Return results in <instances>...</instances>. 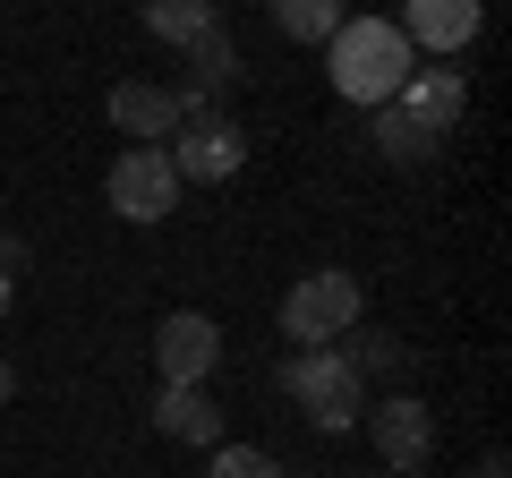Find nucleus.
Returning a JSON list of instances; mask_svg holds the SVG:
<instances>
[{"instance_id": "8", "label": "nucleus", "mask_w": 512, "mask_h": 478, "mask_svg": "<svg viewBox=\"0 0 512 478\" xmlns=\"http://www.w3.org/2000/svg\"><path fill=\"white\" fill-rule=\"evenodd\" d=\"M410 35V52H436V60H461L478 43V26H487V0H402V18H393Z\"/></svg>"}, {"instance_id": "14", "label": "nucleus", "mask_w": 512, "mask_h": 478, "mask_svg": "<svg viewBox=\"0 0 512 478\" xmlns=\"http://www.w3.org/2000/svg\"><path fill=\"white\" fill-rule=\"evenodd\" d=\"M342 342H350L342 359H350V368H359V385H393V376L410 368V342H393V333H384V325H350Z\"/></svg>"}, {"instance_id": "2", "label": "nucleus", "mask_w": 512, "mask_h": 478, "mask_svg": "<svg viewBox=\"0 0 512 478\" xmlns=\"http://www.w3.org/2000/svg\"><path fill=\"white\" fill-rule=\"evenodd\" d=\"M282 393H291V410L316 427V436H350L359 410H367V385H359V368L342 359V342L291 350V359H282Z\"/></svg>"}, {"instance_id": "5", "label": "nucleus", "mask_w": 512, "mask_h": 478, "mask_svg": "<svg viewBox=\"0 0 512 478\" xmlns=\"http://www.w3.org/2000/svg\"><path fill=\"white\" fill-rule=\"evenodd\" d=\"M103 197H111L120 222H171V205H180V171H171L163 146H120Z\"/></svg>"}, {"instance_id": "16", "label": "nucleus", "mask_w": 512, "mask_h": 478, "mask_svg": "<svg viewBox=\"0 0 512 478\" xmlns=\"http://www.w3.org/2000/svg\"><path fill=\"white\" fill-rule=\"evenodd\" d=\"M265 9L291 43H333V26L350 18V0H265Z\"/></svg>"}, {"instance_id": "17", "label": "nucleus", "mask_w": 512, "mask_h": 478, "mask_svg": "<svg viewBox=\"0 0 512 478\" xmlns=\"http://www.w3.org/2000/svg\"><path fill=\"white\" fill-rule=\"evenodd\" d=\"M205 478H291V470H282L265 444H214V470Z\"/></svg>"}, {"instance_id": "9", "label": "nucleus", "mask_w": 512, "mask_h": 478, "mask_svg": "<svg viewBox=\"0 0 512 478\" xmlns=\"http://www.w3.org/2000/svg\"><path fill=\"white\" fill-rule=\"evenodd\" d=\"M103 111H111V129L137 137V146H171V129H180V94L154 86V77H120L103 94Z\"/></svg>"}, {"instance_id": "13", "label": "nucleus", "mask_w": 512, "mask_h": 478, "mask_svg": "<svg viewBox=\"0 0 512 478\" xmlns=\"http://www.w3.org/2000/svg\"><path fill=\"white\" fill-rule=\"evenodd\" d=\"M367 137H376V154H384V163H427V154L444 146V137H427L402 103H376V111H367Z\"/></svg>"}, {"instance_id": "19", "label": "nucleus", "mask_w": 512, "mask_h": 478, "mask_svg": "<svg viewBox=\"0 0 512 478\" xmlns=\"http://www.w3.org/2000/svg\"><path fill=\"white\" fill-rule=\"evenodd\" d=\"M9 393H18V368H9V359H0V410H9Z\"/></svg>"}, {"instance_id": "20", "label": "nucleus", "mask_w": 512, "mask_h": 478, "mask_svg": "<svg viewBox=\"0 0 512 478\" xmlns=\"http://www.w3.org/2000/svg\"><path fill=\"white\" fill-rule=\"evenodd\" d=\"M9 299H18V282H9V274H0V316H9Z\"/></svg>"}, {"instance_id": "21", "label": "nucleus", "mask_w": 512, "mask_h": 478, "mask_svg": "<svg viewBox=\"0 0 512 478\" xmlns=\"http://www.w3.org/2000/svg\"><path fill=\"white\" fill-rule=\"evenodd\" d=\"M384 478H419V470H384Z\"/></svg>"}, {"instance_id": "18", "label": "nucleus", "mask_w": 512, "mask_h": 478, "mask_svg": "<svg viewBox=\"0 0 512 478\" xmlns=\"http://www.w3.org/2000/svg\"><path fill=\"white\" fill-rule=\"evenodd\" d=\"M478 478H512V453H504V444H487V453H478Z\"/></svg>"}, {"instance_id": "12", "label": "nucleus", "mask_w": 512, "mask_h": 478, "mask_svg": "<svg viewBox=\"0 0 512 478\" xmlns=\"http://www.w3.org/2000/svg\"><path fill=\"white\" fill-rule=\"evenodd\" d=\"M137 18H146L154 43H171V52H188L197 35H214V0H137Z\"/></svg>"}, {"instance_id": "15", "label": "nucleus", "mask_w": 512, "mask_h": 478, "mask_svg": "<svg viewBox=\"0 0 512 478\" xmlns=\"http://www.w3.org/2000/svg\"><path fill=\"white\" fill-rule=\"evenodd\" d=\"M180 86L214 94V103H222V94L239 86V43L222 35V26H214V35H197V43H188V77H180Z\"/></svg>"}, {"instance_id": "4", "label": "nucleus", "mask_w": 512, "mask_h": 478, "mask_svg": "<svg viewBox=\"0 0 512 478\" xmlns=\"http://www.w3.org/2000/svg\"><path fill=\"white\" fill-rule=\"evenodd\" d=\"M171 171H180V188H222L248 171V129H239L231 111H197V120H180L171 129Z\"/></svg>"}, {"instance_id": "7", "label": "nucleus", "mask_w": 512, "mask_h": 478, "mask_svg": "<svg viewBox=\"0 0 512 478\" xmlns=\"http://www.w3.org/2000/svg\"><path fill=\"white\" fill-rule=\"evenodd\" d=\"M154 368H163V385H205L222 368V325L205 308H171L154 325Z\"/></svg>"}, {"instance_id": "1", "label": "nucleus", "mask_w": 512, "mask_h": 478, "mask_svg": "<svg viewBox=\"0 0 512 478\" xmlns=\"http://www.w3.org/2000/svg\"><path fill=\"white\" fill-rule=\"evenodd\" d=\"M325 69H333V94H342V103L376 111V103L402 94V77L419 69V52H410V35L393 18H342L333 43H325Z\"/></svg>"}, {"instance_id": "11", "label": "nucleus", "mask_w": 512, "mask_h": 478, "mask_svg": "<svg viewBox=\"0 0 512 478\" xmlns=\"http://www.w3.org/2000/svg\"><path fill=\"white\" fill-rule=\"evenodd\" d=\"M154 436L214 453V444H222V402L205 385H163V393H154Z\"/></svg>"}, {"instance_id": "6", "label": "nucleus", "mask_w": 512, "mask_h": 478, "mask_svg": "<svg viewBox=\"0 0 512 478\" xmlns=\"http://www.w3.org/2000/svg\"><path fill=\"white\" fill-rule=\"evenodd\" d=\"M367 444H376L384 470H427V453H436V410L419 402V393H384V402L359 410Z\"/></svg>"}, {"instance_id": "3", "label": "nucleus", "mask_w": 512, "mask_h": 478, "mask_svg": "<svg viewBox=\"0 0 512 478\" xmlns=\"http://www.w3.org/2000/svg\"><path fill=\"white\" fill-rule=\"evenodd\" d=\"M359 308H367L359 274L316 265V274H299L291 291H282V342L291 350H325V342H342V333L359 325Z\"/></svg>"}, {"instance_id": "10", "label": "nucleus", "mask_w": 512, "mask_h": 478, "mask_svg": "<svg viewBox=\"0 0 512 478\" xmlns=\"http://www.w3.org/2000/svg\"><path fill=\"white\" fill-rule=\"evenodd\" d=\"M393 103H402L427 137H453V120L470 111V77H461V69H410Z\"/></svg>"}]
</instances>
